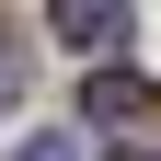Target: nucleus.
<instances>
[{"label":"nucleus","instance_id":"2","mask_svg":"<svg viewBox=\"0 0 161 161\" xmlns=\"http://www.w3.org/2000/svg\"><path fill=\"white\" fill-rule=\"evenodd\" d=\"M46 35L80 46V58H104L115 35H127V0H46Z\"/></svg>","mask_w":161,"mask_h":161},{"label":"nucleus","instance_id":"1","mask_svg":"<svg viewBox=\"0 0 161 161\" xmlns=\"http://www.w3.org/2000/svg\"><path fill=\"white\" fill-rule=\"evenodd\" d=\"M80 115H92V127H150L161 92H150L138 69H92V80H80Z\"/></svg>","mask_w":161,"mask_h":161},{"label":"nucleus","instance_id":"4","mask_svg":"<svg viewBox=\"0 0 161 161\" xmlns=\"http://www.w3.org/2000/svg\"><path fill=\"white\" fill-rule=\"evenodd\" d=\"M23 161H80V138H58V127H46V138H23Z\"/></svg>","mask_w":161,"mask_h":161},{"label":"nucleus","instance_id":"3","mask_svg":"<svg viewBox=\"0 0 161 161\" xmlns=\"http://www.w3.org/2000/svg\"><path fill=\"white\" fill-rule=\"evenodd\" d=\"M23 80H35V58H23V35H12V23H0V115H12V104H23Z\"/></svg>","mask_w":161,"mask_h":161},{"label":"nucleus","instance_id":"5","mask_svg":"<svg viewBox=\"0 0 161 161\" xmlns=\"http://www.w3.org/2000/svg\"><path fill=\"white\" fill-rule=\"evenodd\" d=\"M115 161H150V150H115Z\"/></svg>","mask_w":161,"mask_h":161}]
</instances>
